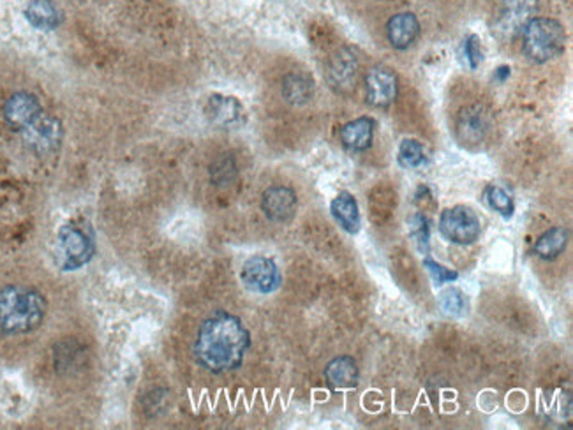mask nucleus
<instances>
[{
    "instance_id": "1",
    "label": "nucleus",
    "mask_w": 573,
    "mask_h": 430,
    "mask_svg": "<svg viewBox=\"0 0 573 430\" xmlns=\"http://www.w3.org/2000/svg\"><path fill=\"white\" fill-rule=\"evenodd\" d=\"M249 348L251 332L244 321L227 310H218L201 323L192 353L203 369L227 374L242 367Z\"/></svg>"
},
{
    "instance_id": "2",
    "label": "nucleus",
    "mask_w": 573,
    "mask_h": 430,
    "mask_svg": "<svg viewBox=\"0 0 573 430\" xmlns=\"http://www.w3.org/2000/svg\"><path fill=\"white\" fill-rule=\"evenodd\" d=\"M45 297L30 288L7 286L0 290V330L7 335L30 333L47 316Z\"/></svg>"
},
{
    "instance_id": "3",
    "label": "nucleus",
    "mask_w": 573,
    "mask_h": 430,
    "mask_svg": "<svg viewBox=\"0 0 573 430\" xmlns=\"http://www.w3.org/2000/svg\"><path fill=\"white\" fill-rule=\"evenodd\" d=\"M524 30V54L535 63H545L560 57L567 46V32L558 20L533 18Z\"/></svg>"
},
{
    "instance_id": "4",
    "label": "nucleus",
    "mask_w": 573,
    "mask_h": 430,
    "mask_svg": "<svg viewBox=\"0 0 573 430\" xmlns=\"http://www.w3.org/2000/svg\"><path fill=\"white\" fill-rule=\"evenodd\" d=\"M94 252V240L81 226L64 224L58 230L57 257L62 270L73 272L83 268L92 261Z\"/></svg>"
},
{
    "instance_id": "5",
    "label": "nucleus",
    "mask_w": 573,
    "mask_h": 430,
    "mask_svg": "<svg viewBox=\"0 0 573 430\" xmlns=\"http://www.w3.org/2000/svg\"><path fill=\"white\" fill-rule=\"evenodd\" d=\"M240 281L251 293L272 295L283 286V274L272 257L254 254L244 261L240 268Z\"/></svg>"
},
{
    "instance_id": "6",
    "label": "nucleus",
    "mask_w": 573,
    "mask_h": 430,
    "mask_svg": "<svg viewBox=\"0 0 573 430\" xmlns=\"http://www.w3.org/2000/svg\"><path fill=\"white\" fill-rule=\"evenodd\" d=\"M438 228L449 242L458 246L475 244L482 233V224L476 212L464 205L445 208L440 215Z\"/></svg>"
},
{
    "instance_id": "7",
    "label": "nucleus",
    "mask_w": 573,
    "mask_h": 430,
    "mask_svg": "<svg viewBox=\"0 0 573 430\" xmlns=\"http://www.w3.org/2000/svg\"><path fill=\"white\" fill-rule=\"evenodd\" d=\"M23 143L38 156H47L56 152L60 147L64 129L57 117L41 112L34 117L21 131Z\"/></svg>"
},
{
    "instance_id": "8",
    "label": "nucleus",
    "mask_w": 573,
    "mask_h": 430,
    "mask_svg": "<svg viewBox=\"0 0 573 430\" xmlns=\"http://www.w3.org/2000/svg\"><path fill=\"white\" fill-rule=\"evenodd\" d=\"M398 76L387 65H374L365 76V94L374 108H387L398 97Z\"/></svg>"
},
{
    "instance_id": "9",
    "label": "nucleus",
    "mask_w": 573,
    "mask_h": 430,
    "mask_svg": "<svg viewBox=\"0 0 573 430\" xmlns=\"http://www.w3.org/2000/svg\"><path fill=\"white\" fill-rule=\"evenodd\" d=\"M298 199L291 187L272 185L261 196V210L265 217L276 224H286L296 214Z\"/></svg>"
},
{
    "instance_id": "10",
    "label": "nucleus",
    "mask_w": 573,
    "mask_h": 430,
    "mask_svg": "<svg viewBox=\"0 0 573 430\" xmlns=\"http://www.w3.org/2000/svg\"><path fill=\"white\" fill-rule=\"evenodd\" d=\"M205 115L209 122L221 129H238L247 122L244 105L233 96H210L205 105Z\"/></svg>"
},
{
    "instance_id": "11",
    "label": "nucleus",
    "mask_w": 573,
    "mask_h": 430,
    "mask_svg": "<svg viewBox=\"0 0 573 430\" xmlns=\"http://www.w3.org/2000/svg\"><path fill=\"white\" fill-rule=\"evenodd\" d=\"M491 131L489 112L480 106L473 105L462 110L458 121V138L462 145H476L485 139Z\"/></svg>"
},
{
    "instance_id": "12",
    "label": "nucleus",
    "mask_w": 573,
    "mask_h": 430,
    "mask_svg": "<svg viewBox=\"0 0 573 430\" xmlns=\"http://www.w3.org/2000/svg\"><path fill=\"white\" fill-rule=\"evenodd\" d=\"M41 105L36 96L29 92H16L13 94L2 108L4 121L16 131H21L34 117L41 114Z\"/></svg>"
},
{
    "instance_id": "13",
    "label": "nucleus",
    "mask_w": 573,
    "mask_h": 430,
    "mask_svg": "<svg viewBox=\"0 0 573 430\" xmlns=\"http://www.w3.org/2000/svg\"><path fill=\"white\" fill-rule=\"evenodd\" d=\"M356 72H358L356 55L349 48H343L329 62L327 78H329V83L334 90L347 92V90L355 89Z\"/></svg>"
},
{
    "instance_id": "14",
    "label": "nucleus",
    "mask_w": 573,
    "mask_h": 430,
    "mask_svg": "<svg viewBox=\"0 0 573 430\" xmlns=\"http://www.w3.org/2000/svg\"><path fill=\"white\" fill-rule=\"evenodd\" d=\"M325 379L332 390H351L358 386L360 369L353 357H336L325 367Z\"/></svg>"
},
{
    "instance_id": "15",
    "label": "nucleus",
    "mask_w": 573,
    "mask_h": 430,
    "mask_svg": "<svg viewBox=\"0 0 573 430\" xmlns=\"http://www.w3.org/2000/svg\"><path fill=\"white\" fill-rule=\"evenodd\" d=\"M387 36L396 50L409 48L420 36V23L413 13H399L390 18Z\"/></svg>"
},
{
    "instance_id": "16",
    "label": "nucleus",
    "mask_w": 573,
    "mask_h": 430,
    "mask_svg": "<svg viewBox=\"0 0 573 430\" xmlns=\"http://www.w3.org/2000/svg\"><path fill=\"white\" fill-rule=\"evenodd\" d=\"M330 212L336 223L343 228L346 233L356 235L362 226L360 219V208L356 198L349 190H341L334 201L330 203Z\"/></svg>"
},
{
    "instance_id": "17",
    "label": "nucleus",
    "mask_w": 573,
    "mask_h": 430,
    "mask_svg": "<svg viewBox=\"0 0 573 430\" xmlns=\"http://www.w3.org/2000/svg\"><path fill=\"white\" fill-rule=\"evenodd\" d=\"M376 123L371 117H360L344 123L341 129V141L349 152H363L372 145Z\"/></svg>"
},
{
    "instance_id": "18",
    "label": "nucleus",
    "mask_w": 573,
    "mask_h": 430,
    "mask_svg": "<svg viewBox=\"0 0 573 430\" xmlns=\"http://www.w3.org/2000/svg\"><path fill=\"white\" fill-rule=\"evenodd\" d=\"M536 11L535 0H503L501 14H500V27L505 32H517L533 20Z\"/></svg>"
},
{
    "instance_id": "19",
    "label": "nucleus",
    "mask_w": 573,
    "mask_h": 430,
    "mask_svg": "<svg viewBox=\"0 0 573 430\" xmlns=\"http://www.w3.org/2000/svg\"><path fill=\"white\" fill-rule=\"evenodd\" d=\"M25 18L38 30H54L62 23V11L54 0H30L25 7Z\"/></svg>"
},
{
    "instance_id": "20",
    "label": "nucleus",
    "mask_w": 573,
    "mask_h": 430,
    "mask_svg": "<svg viewBox=\"0 0 573 430\" xmlns=\"http://www.w3.org/2000/svg\"><path fill=\"white\" fill-rule=\"evenodd\" d=\"M283 97L293 106L307 105L314 96V81L307 74L289 72L281 85Z\"/></svg>"
},
{
    "instance_id": "21",
    "label": "nucleus",
    "mask_w": 573,
    "mask_h": 430,
    "mask_svg": "<svg viewBox=\"0 0 573 430\" xmlns=\"http://www.w3.org/2000/svg\"><path fill=\"white\" fill-rule=\"evenodd\" d=\"M569 239H570V233L567 228L554 226L538 237L533 250L540 259L551 261L565 252V249L569 246Z\"/></svg>"
},
{
    "instance_id": "22",
    "label": "nucleus",
    "mask_w": 573,
    "mask_h": 430,
    "mask_svg": "<svg viewBox=\"0 0 573 430\" xmlns=\"http://www.w3.org/2000/svg\"><path fill=\"white\" fill-rule=\"evenodd\" d=\"M483 198H485V203L489 205V208L494 210L496 214H500L503 219H510L514 215L516 203H514L512 194L505 187L496 184L487 185Z\"/></svg>"
},
{
    "instance_id": "23",
    "label": "nucleus",
    "mask_w": 573,
    "mask_h": 430,
    "mask_svg": "<svg viewBox=\"0 0 573 430\" xmlns=\"http://www.w3.org/2000/svg\"><path fill=\"white\" fill-rule=\"evenodd\" d=\"M398 161L404 170H418L427 164L425 147L413 138L402 139L398 152Z\"/></svg>"
},
{
    "instance_id": "24",
    "label": "nucleus",
    "mask_w": 573,
    "mask_h": 430,
    "mask_svg": "<svg viewBox=\"0 0 573 430\" xmlns=\"http://www.w3.org/2000/svg\"><path fill=\"white\" fill-rule=\"evenodd\" d=\"M407 226H409V237L415 242V247L418 249L420 254H429L431 250V226H429V219L422 214V212H415L413 215H409L407 219Z\"/></svg>"
},
{
    "instance_id": "25",
    "label": "nucleus",
    "mask_w": 573,
    "mask_h": 430,
    "mask_svg": "<svg viewBox=\"0 0 573 430\" xmlns=\"http://www.w3.org/2000/svg\"><path fill=\"white\" fill-rule=\"evenodd\" d=\"M238 168L236 161L231 154L219 156L212 164H210V181L214 185H229L236 179Z\"/></svg>"
},
{
    "instance_id": "26",
    "label": "nucleus",
    "mask_w": 573,
    "mask_h": 430,
    "mask_svg": "<svg viewBox=\"0 0 573 430\" xmlns=\"http://www.w3.org/2000/svg\"><path fill=\"white\" fill-rule=\"evenodd\" d=\"M440 308L447 316L458 317L467 310V299L458 288H449L440 295Z\"/></svg>"
},
{
    "instance_id": "27",
    "label": "nucleus",
    "mask_w": 573,
    "mask_h": 430,
    "mask_svg": "<svg viewBox=\"0 0 573 430\" xmlns=\"http://www.w3.org/2000/svg\"><path fill=\"white\" fill-rule=\"evenodd\" d=\"M422 263H423V268L429 272V275L432 277V281L436 284H447V282H454L458 279V274L456 270H450L445 265L434 261L429 254L423 257Z\"/></svg>"
},
{
    "instance_id": "28",
    "label": "nucleus",
    "mask_w": 573,
    "mask_h": 430,
    "mask_svg": "<svg viewBox=\"0 0 573 430\" xmlns=\"http://www.w3.org/2000/svg\"><path fill=\"white\" fill-rule=\"evenodd\" d=\"M464 57L469 63L471 69H476L483 61V52H482V41L478 36L471 34L464 41Z\"/></svg>"
},
{
    "instance_id": "29",
    "label": "nucleus",
    "mask_w": 573,
    "mask_h": 430,
    "mask_svg": "<svg viewBox=\"0 0 573 430\" xmlns=\"http://www.w3.org/2000/svg\"><path fill=\"white\" fill-rule=\"evenodd\" d=\"M510 76V67L509 65H501V67H498V71L494 72V80H498V81H505L507 78Z\"/></svg>"
}]
</instances>
